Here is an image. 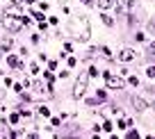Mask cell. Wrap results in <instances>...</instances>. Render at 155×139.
Returning a JSON list of instances; mask_svg holds the SVG:
<instances>
[{
    "label": "cell",
    "instance_id": "obj_1",
    "mask_svg": "<svg viewBox=\"0 0 155 139\" xmlns=\"http://www.w3.org/2000/svg\"><path fill=\"white\" fill-rule=\"evenodd\" d=\"M105 80H107V84H109L112 89H123V84H125L123 80H121L119 75H114L112 71H105Z\"/></svg>",
    "mask_w": 155,
    "mask_h": 139
},
{
    "label": "cell",
    "instance_id": "obj_2",
    "mask_svg": "<svg viewBox=\"0 0 155 139\" xmlns=\"http://www.w3.org/2000/svg\"><path fill=\"white\" fill-rule=\"evenodd\" d=\"M84 87H87V75H80L75 80V87H73V98H82Z\"/></svg>",
    "mask_w": 155,
    "mask_h": 139
},
{
    "label": "cell",
    "instance_id": "obj_3",
    "mask_svg": "<svg viewBox=\"0 0 155 139\" xmlns=\"http://www.w3.org/2000/svg\"><path fill=\"white\" fill-rule=\"evenodd\" d=\"M2 25H5L9 32H18V30L23 27V23L18 21V18H11V16H5V18H2Z\"/></svg>",
    "mask_w": 155,
    "mask_h": 139
},
{
    "label": "cell",
    "instance_id": "obj_4",
    "mask_svg": "<svg viewBox=\"0 0 155 139\" xmlns=\"http://www.w3.org/2000/svg\"><path fill=\"white\" fill-rule=\"evenodd\" d=\"M119 59H121V62H132V59H134V50H130V48H123V50L119 52Z\"/></svg>",
    "mask_w": 155,
    "mask_h": 139
},
{
    "label": "cell",
    "instance_id": "obj_5",
    "mask_svg": "<svg viewBox=\"0 0 155 139\" xmlns=\"http://www.w3.org/2000/svg\"><path fill=\"white\" fill-rule=\"evenodd\" d=\"M7 16H11V18H18V16H21V9H18L16 5L7 7Z\"/></svg>",
    "mask_w": 155,
    "mask_h": 139
},
{
    "label": "cell",
    "instance_id": "obj_6",
    "mask_svg": "<svg viewBox=\"0 0 155 139\" xmlns=\"http://www.w3.org/2000/svg\"><path fill=\"white\" fill-rule=\"evenodd\" d=\"M132 103H134V107L139 109V112H144V109H146V107H148V105H146V100H144V98H134Z\"/></svg>",
    "mask_w": 155,
    "mask_h": 139
},
{
    "label": "cell",
    "instance_id": "obj_7",
    "mask_svg": "<svg viewBox=\"0 0 155 139\" xmlns=\"http://www.w3.org/2000/svg\"><path fill=\"white\" fill-rule=\"evenodd\" d=\"M112 5H114V0H98V7H100V9H109Z\"/></svg>",
    "mask_w": 155,
    "mask_h": 139
},
{
    "label": "cell",
    "instance_id": "obj_8",
    "mask_svg": "<svg viewBox=\"0 0 155 139\" xmlns=\"http://www.w3.org/2000/svg\"><path fill=\"white\" fill-rule=\"evenodd\" d=\"M7 62H9V64H11V66H16V68H23V64H21V62H18V59H16V57H14V55H9V57H7Z\"/></svg>",
    "mask_w": 155,
    "mask_h": 139
},
{
    "label": "cell",
    "instance_id": "obj_9",
    "mask_svg": "<svg viewBox=\"0 0 155 139\" xmlns=\"http://www.w3.org/2000/svg\"><path fill=\"white\" fill-rule=\"evenodd\" d=\"M100 18H103V23H105V25H109V27L114 25V21H112V16H105V14H103V16H100Z\"/></svg>",
    "mask_w": 155,
    "mask_h": 139
},
{
    "label": "cell",
    "instance_id": "obj_10",
    "mask_svg": "<svg viewBox=\"0 0 155 139\" xmlns=\"http://www.w3.org/2000/svg\"><path fill=\"white\" fill-rule=\"evenodd\" d=\"M100 52H103V57H112V50H109L107 46H103V48H100Z\"/></svg>",
    "mask_w": 155,
    "mask_h": 139
},
{
    "label": "cell",
    "instance_id": "obj_11",
    "mask_svg": "<svg viewBox=\"0 0 155 139\" xmlns=\"http://www.w3.org/2000/svg\"><path fill=\"white\" fill-rule=\"evenodd\" d=\"M11 48V39H7V41H2V50H9Z\"/></svg>",
    "mask_w": 155,
    "mask_h": 139
},
{
    "label": "cell",
    "instance_id": "obj_12",
    "mask_svg": "<svg viewBox=\"0 0 155 139\" xmlns=\"http://www.w3.org/2000/svg\"><path fill=\"white\" fill-rule=\"evenodd\" d=\"M39 114H41V116H50V112H48V107H41V109H39Z\"/></svg>",
    "mask_w": 155,
    "mask_h": 139
},
{
    "label": "cell",
    "instance_id": "obj_13",
    "mask_svg": "<svg viewBox=\"0 0 155 139\" xmlns=\"http://www.w3.org/2000/svg\"><path fill=\"white\" fill-rule=\"evenodd\" d=\"M32 16H34L36 21H43V14H41V11H34V14H32Z\"/></svg>",
    "mask_w": 155,
    "mask_h": 139
},
{
    "label": "cell",
    "instance_id": "obj_14",
    "mask_svg": "<svg viewBox=\"0 0 155 139\" xmlns=\"http://www.w3.org/2000/svg\"><path fill=\"white\" fill-rule=\"evenodd\" d=\"M46 80H48V84L52 87V80H55V77H52V73H46Z\"/></svg>",
    "mask_w": 155,
    "mask_h": 139
},
{
    "label": "cell",
    "instance_id": "obj_15",
    "mask_svg": "<svg viewBox=\"0 0 155 139\" xmlns=\"http://www.w3.org/2000/svg\"><path fill=\"white\" fill-rule=\"evenodd\" d=\"M128 139H139V134H137V132L132 130V132H128Z\"/></svg>",
    "mask_w": 155,
    "mask_h": 139
},
{
    "label": "cell",
    "instance_id": "obj_16",
    "mask_svg": "<svg viewBox=\"0 0 155 139\" xmlns=\"http://www.w3.org/2000/svg\"><path fill=\"white\" fill-rule=\"evenodd\" d=\"M80 2H84V5H91V0H80Z\"/></svg>",
    "mask_w": 155,
    "mask_h": 139
},
{
    "label": "cell",
    "instance_id": "obj_17",
    "mask_svg": "<svg viewBox=\"0 0 155 139\" xmlns=\"http://www.w3.org/2000/svg\"><path fill=\"white\" fill-rule=\"evenodd\" d=\"M27 139H36V134H30V137H27Z\"/></svg>",
    "mask_w": 155,
    "mask_h": 139
},
{
    "label": "cell",
    "instance_id": "obj_18",
    "mask_svg": "<svg viewBox=\"0 0 155 139\" xmlns=\"http://www.w3.org/2000/svg\"><path fill=\"white\" fill-rule=\"evenodd\" d=\"M14 2H23V0H14Z\"/></svg>",
    "mask_w": 155,
    "mask_h": 139
}]
</instances>
